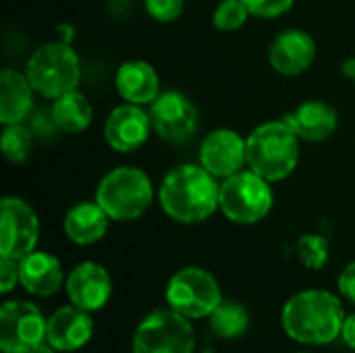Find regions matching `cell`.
Masks as SVG:
<instances>
[{"instance_id":"8992f818","label":"cell","mask_w":355,"mask_h":353,"mask_svg":"<svg viewBox=\"0 0 355 353\" xmlns=\"http://www.w3.org/2000/svg\"><path fill=\"white\" fill-rule=\"evenodd\" d=\"M264 177L250 171H239L220 185V210L237 225H254L272 210V189Z\"/></svg>"},{"instance_id":"30bf717a","label":"cell","mask_w":355,"mask_h":353,"mask_svg":"<svg viewBox=\"0 0 355 353\" xmlns=\"http://www.w3.org/2000/svg\"><path fill=\"white\" fill-rule=\"evenodd\" d=\"M40 221L35 210L21 198H4L0 214V256L21 260L35 252Z\"/></svg>"},{"instance_id":"9a60e30c","label":"cell","mask_w":355,"mask_h":353,"mask_svg":"<svg viewBox=\"0 0 355 353\" xmlns=\"http://www.w3.org/2000/svg\"><path fill=\"white\" fill-rule=\"evenodd\" d=\"M77 306L58 308L46 322V341L56 352H77L94 337V320Z\"/></svg>"},{"instance_id":"d4e9b609","label":"cell","mask_w":355,"mask_h":353,"mask_svg":"<svg viewBox=\"0 0 355 353\" xmlns=\"http://www.w3.org/2000/svg\"><path fill=\"white\" fill-rule=\"evenodd\" d=\"M300 262L310 270H322L329 262V241L320 235H304L295 246Z\"/></svg>"},{"instance_id":"ba28073f","label":"cell","mask_w":355,"mask_h":353,"mask_svg":"<svg viewBox=\"0 0 355 353\" xmlns=\"http://www.w3.org/2000/svg\"><path fill=\"white\" fill-rule=\"evenodd\" d=\"M196 333L189 318L175 310H154L135 329L133 353H193Z\"/></svg>"},{"instance_id":"8fae6325","label":"cell","mask_w":355,"mask_h":353,"mask_svg":"<svg viewBox=\"0 0 355 353\" xmlns=\"http://www.w3.org/2000/svg\"><path fill=\"white\" fill-rule=\"evenodd\" d=\"M152 129L171 144H185L198 131V108L181 92H162L150 104Z\"/></svg>"},{"instance_id":"f1b7e54d","label":"cell","mask_w":355,"mask_h":353,"mask_svg":"<svg viewBox=\"0 0 355 353\" xmlns=\"http://www.w3.org/2000/svg\"><path fill=\"white\" fill-rule=\"evenodd\" d=\"M17 283H19V260L2 256L0 258V291L10 293Z\"/></svg>"},{"instance_id":"ffe728a7","label":"cell","mask_w":355,"mask_h":353,"mask_svg":"<svg viewBox=\"0 0 355 353\" xmlns=\"http://www.w3.org/2000/svg\"><path fill=\"white\" fill-rule=\"evenodd\" d=\"M110 216L102 210V206L94 202H81L73 206L62 221L64 235L77 246H92L100 241L108 231Z\"/></svg>"},{"instance_id":"836d02e7","label":"cell","mask_w":355,"mask_h":353,"mask_svg":"<svg viewBox=\"0 0 355 353\" xmlns=\"http://www.w3.org/2000/svg\"><path fill=\"white\" fill-rule=\"evenodd\" d=\"M300 353H306V352H300Z\"/></svg>"},{"instance_id":"52a82bcc","label":"cell","mask_w":355,"mask_h":353,"mask_svg":"<svg viewBox=\"0 0 355 353\" xmlns=\"http://www.w3.org/2000/svg\"><path fill=\"white\" fill-rule=\"evenodd\" d=\"M166 302L171 310L196 320L208 318L223 302V293L214 275L198 266H187L171 277L166 285Z\"/></svg>"},{"instance_id":"d6986e66","label":"cell","mask_w":355,"mask_h":353,"mask_svg":"<svg viewBox=\"0 0 355 353\" xmlns=\"http://www.w3.org/2000/svg\"><path fill=\"white\" fill-rule=\"evenodd\" d=\"M283 119L306 141H324L337 129V110L320 100H308Z\"/></svg>"},{"instance_id":"f546056e","label":"cell","mask_w":355,"mask_h":353,"mask_svg":"<svg viewBox=\"0 0 355 353\" xmlns=\"http://www.w3.org/2000/svg\"><path fill=\"white\" fill-rule=\"evenodd\" d=\"M339 293L355 304V262L347 264L343 273L339 275Z\"/></svg>"},{"instance_id":"3957f363","label":"cell","mask_w":355,"mask_h":353,"mask_svg":"<svg viewBox=\"0 0 355 353\" xmlns=\"http://www.w3.org/2000/svg\"><path fill=\"white\" fill-rule=\"evenodd\" d=\"M300 162V137L285 119L268 121L248 137V166L266 181L287 179Z\"/></svg>"},{"instance_id":"ac0fdd59","label":"cell","mask_w":355,"mask_h":353,"mask_svg":"<svg viewBox=\"0 0 355 353\" xmlns=\"http://www.w3.org/2000/svg\"><path fill=\"white\" fill-rule=\"evenodd\" d=\"M116 92L129 104L146 106L160 96L156 69L146 60H127L116 71Z\"/></svg>"},{"instance_id":"cb8c5ba5","label":"cell","mask_w":355,"mask_h":353,"mask_svg":"<svg viewBox=\"0 0 355 353\" xmlns=\"http://www.w3.org/2000/svg\"><path fill=\"white\" fill-rule=\"evenodd\" d=\"M0 146H2V154L8 162L12 164H19V162H25L31 154V146H33V137H31V131L21 125V123H15V125H4V131H2V137H0Z\"/></svg>"},{"instance_id":"4fadbf2b","label":"cell","mask_w":355,"mask_h":353,"mask_svg":"<svg viewBox=\"0 0 355 353\" xmlns=\"http://www.w3.org/2000/svg\"><path fill=\"white\" fill-rule=\"evenodd\" d=\"M150 112L137 104H121L110 110L104 123V137L114 152H133L141 148L150 135Z\"/></svg>"},{"instance_id":"44dd1931","label":"cell","mask_w":355,"mask_h":353,"mask_svg":"<svg viewBox=\"0 0 355 353\" xmlns=\"http://www.w3.org/2000/svg\"><path fill=\"white\" fill-rule=\"evenodd\" d=\"M33 106V87L27 75L4 69L0 75V123L15 125L27 119Z\"/></svg>"},{"instance_id":"484cf974","label":"cell","mask_w":355,"mask_h":353,"mask_svg":"<svg viewBox=\"0 0 355 353\" xmlns=\"http://www.w3.org/2000/svg\"><path fill=\"white\" fill-rule=\"evenodd\" d=\"M250 17L248 6L243 0H223L212 15V25L220 31H235L239 29Z\"/></svg>"},{"instance_id":"e0dca14e","label":"cell","mask_w":355,"mask_h":353,"mask_svg":"<svg viewBox=\"0 0 355 353\" xmlns=\"http://www.w3.org/2000/svg\"><path fill=\"white\" fill-rule=\"evenodd\" d=\"M19 283L35 298H50L60 291L64 283V273L52 254L31 252L19 260Z\"/></svg>"},{"instance_id":"5bb4252c","label":"cell","mask_w":355,"mask_h":353,"mask_svg":"<svg viewBox=\"0 0 355 353\" xmlns=\"http://www.w3.org/2000/svg\"><path fill=\"white\" fill-rule=\"evenodd\" d=\"M67 293L73 306L85 312L102 310L112 293V281L104 266L96 262L77 264L67 277Z\"/></svg>"},{"instance_id":"7a4b0ae2","label":"cell","mask_w":355,"mask_h":353,"mask_svg":"<svg viewBox=\"0 0 355 353\" xmlns=\"http://www.w3.org/2000/svg\"><path fill=\"white\" fill-rule=\"evenodd\" d=\"M341 300L322 289H306L287 300L281 312L283 331L304 345L333 343L345 322Z\"/></svg>"},{"instance_id":"4dcf8cb0","label":"cell","mask_w":355,"mask_h":353,"mask_svg":"<svg viewBox=\"0 0 355 353\" xmlns=\"http://www.w3.org/2000/svg\"><path fill=\"white\" fill-rule=\"evenodd\" d=\"M343 341L355 352V314H349L343 322V331H341Z\"/></svg>"},{"instance_id":"6da1fadb","label":"cell","mask_w":355,"mask_h":353,"mask_svg":"<svg viewBox=\"0 0 355 353\" xmlns=\"http://www.w3.org/2000/svg\"><path fill=\"white\" fill-rule=\"evenodd\" d=\"M160 208L177 223L193 225L220 208V185L202 164L175 166L160 185Z\"/></svg>"},{"instance_id":"7402d4cb","label":"cell","mask_w":355,"mask_h":353,"mask_svg":"<svg viewBox=\"0 0 355 353\" xmlns=\"http://www.w3.org/2000/svg\"><path fill=\"white\" fill-rule=\"evenodd\" d=\"M92 119H94V108L89 100L77 89L56 98L52 104V121L64 133L85 131Z\"/></svg>"},{"instance_id":"2e32d148","label":"cell","mask_w":355,"mask_h":353,"mask_svg":"<svg viewBox=\"0 0 355 353\" xmlns=\"http://www.w3.org/2000/svg\"><path fill=\"white\" fill-rule=\"evenodd\" d=\"M314 58H316V42L312 40L310 33L302 29L281 31L268 48L270 67L285 77H295L304 73L306 69H310Z\"/></svg>"},{"instance_id":"d6a6232c","label":"cell","mask_w":355,"mask_h":353,"mask_svg":"<svg viewBox=\"0 0 355 353\" xmlns=\"http://www.w3.org/2000/svg\"><path fill=\"white\" fill-rule=\"evenodd\" d=\"M343 73L355 79V60H349V62H345V64H343Z\"/></svg>"},{"instance_id":"83f0119b","label":"cell","mask_w":355,"mask_h":353,"mask_svg":"<svg viewBox=\"0 0 355 353\" xmlns=\"http://www.w3.org/2000/svg\"><path fill=\"white\" fill-rule=\"evenodd\" d=\"M295 0H243V4L248 6L250 15L254 17H262V19H275L285 15Z\"/></svg>"},{"instance_id":"9c48e42d","label":"cell","mask_w":355,"mask_h":353,"mask_svg":"<svg viewBox=\"0 0 355 353\" xmlns=\"http://www.w3.org/2000/svg\"><path fill=\"white\" fill-rule=\"evenodd\" d=\"M46 318L31 302L10 300L0 308V350L4 353H29L46 341Z\"/></svg>"},{"instance_id":"603a6c76","label":"cell","mask_w":355,"mask_h":353,"mask_svg":"<svg viewBox=\"0 0 355 353\" xmlns=\"http://www.w3.org/2000/svg\"><path fill=\"white\" fill-rule=\"evenodd\" d=\"M208 325L212 335L220 339H235L250 329V312L239 302L223 300L216 306V310L208 316Z\"/></svg>"},{"instance_id":"7c38bea8","label":"cell","mask_w":355,"mask_h":353,"mask_svg":"<svg viewBox=\"0 0 355 353\" xmlns=\"http://www.w3.org/2000/svg\"><path fill=\"white\" fill-rule=\"evenodd\" d=\"M200 164L216 179H229L248 164V139L231 129L208 133L200 146Z\"/></svg>"},{"instance_id":"277c9868","label":"cell","mask_w":355,"mask_h":353,"mask_svg":"<svg viewBox=\"0 0 355 353\" xmlns=\"http://www.w3.org/2000/svg\"><path fill=\"white\" fill-rule=\"evenodd\" d=\"M154 198L150 177L137 166H119L102 177L96 187V202L110 221L127 223L146 214Z\"/></svg>"},{"instance_id":"5b68a950","label":"cell","mask_w":355,"mask_h":353,"mask_svg":"<svg viewBox=\"0 0 355 353\" xmlns=\"http://www.w3.org/2000/svg\"><path fill=\"white\" fill-rule=\"evenodd\" d=\"M25 75L33 92L48 100H56L77 89L81 79V62L69 44L48 42L29 56Z\"/></svg>"},{"instance_id":"4316f807","label":"cell","mask_w":355,"mask_h":353,"mask_svg":"<svg viewBox=\"0 0 355 353\" xmlns=\"http://www.w3.org/2000/svg\"><path fill=\"white\" fill-rule=\"evenodd\" d=\"M144 4L148 15L160 23H171L179 19L185 8V0H144Z\"/></svg>"},{"instance_id":"1f68e13d","label":"cell","mask_w":355,"mask_h":353,"mask_svg":"<svg viewBox=\"0 0 355 353\" xmlns=\"http://www.w3.org/2000/svg\"><path fill=\"white\" fill-rule=\"evenodd\" d=\"M29 353H56V350H54L48 341H44V343L35 345V347H33Z\"/></svg>"}]
</instances>
